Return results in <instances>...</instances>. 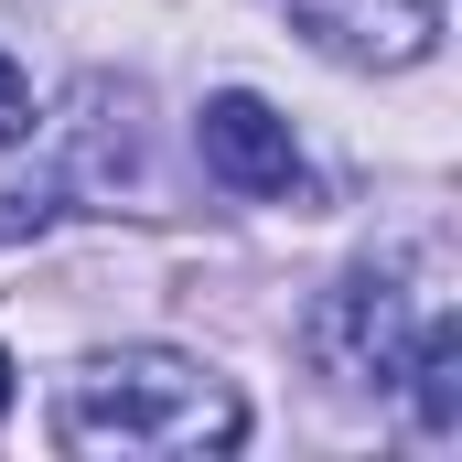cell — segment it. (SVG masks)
<instances>
[{
    "instance_id": "1",
    "label": "cell",
    "mask_w": 462,
    "mask_h": 462,
    "mask_svg": "<svg viewBox=\"0 0 462 462\" xmlns=\"http://www.w3.org/2000/svg\"><path fill=\"white\" fill-rule=\"evenodd\" d=\"M54 441L65 452H236L247 441V398L172 345H118L65 387Z\"/></svg>"
},
{
    "instance_id": "2",
    "label": "cell",
    "mask_w": 462,
    "mask_h": 462,
    "mask_svg": "<svg viewBox=\"0 0 462 462\" xmlns=\"http://www.w3.org/2000/svg\"><path fill=\"white\" fill-rule=\"evenodd\" d=\"M420 345V312H409V291L387 280V269H355L334 280L312 312H301V355H312V376H334V387H387L398 365Z\"/></svg>"
},
{
    "instance_id": "3",
    "label": "cell",
    "mask_w": 462,
    "mask_h": 462,
    "mask_svg": "<svg viewBox=\"0 0 462 462\" xmlns=\"http://www.w3.org/2000/svg\"><path fill=\"white\" fill-rule=\"evenodd\" d=\"M194 140H205V172L226 183V194H301V140H291V118L269 108V97H247V87H226V97H205V118H194Z\"/></svg>"
},
{
    "instance_id": "4",
    "label": "cell",
    "mask_w": 462,
    "mask_h": 462,
    "mask_svg": "<svg viewBox=\"0 0 462 462\" xmlns=\"http://www.w3.org/2000/svg\"><path fill=\"white\" fill-rule=\"evenodd\" d=\"M291 11L345 65H420L441 43V0H291Z\"/></svg>"
},
{
    "instance_id": "5",
    "label": "cell",
    "mask_w": 462,
    "mask_h": 462,
    "mask_svg": "<svg viewBox=\"0 0 462 462\" xmlns=\"http://www.w3.org/2000/svg\"><path fill=\"white\" fill-rule=\"evenodd\" d=\"M409 409H420V430L441 441V430H462V323H420V345H409Z\"/></svg>"
},
{
    "instance_id": "6",
    "label": "cell",
    "mask_w": 462,
    "mask_h": 462,
    "mask_svg": "<svg viewBox=\"0 0 462 462\" xmlns=\"http://www.w3.org/2000/svg\"><path fill=\"white\" fill-rule=\"evenodd\" d=\"M54 216H65V183H11V194H0V247H22V236H43Z\"/></svg>"
},
{
    "instance_id": "7",
    "label": "cell",
    "mask_w": 462,
    "mask_h": 462,
    "mask_svg": "<svg viewBox=\"0 0 462 462\" xmlns=\"http://www.w3.org/2000/svg\"><path fill=\"white\" fill-rule=\"evenodd\" d=\"M32 129V87H22V65L0 54V140H22Z\"/></svg>"
},
{
    "instance_id": "8",
    "label": "cell",
    "mask_w": 462,
    "mask_h": 462,
    "mask_svg": "<svg viewBox=\"0 0 462 462\" xmlns=\"http://www.w3.org/2000/svg\"><path fill=\"white\" fill-rule=\"evenodd\" d=\"M0 409H11V355H0Z\"/></svg>"
}]
</instances>
